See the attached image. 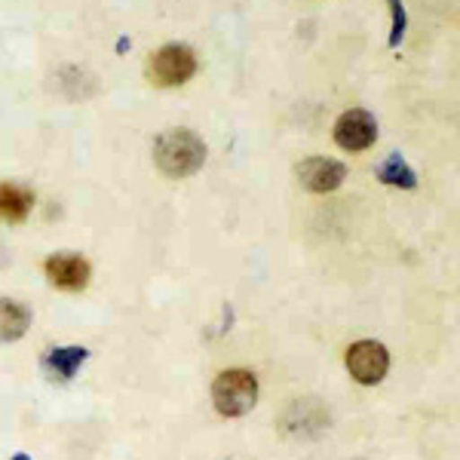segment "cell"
I'll use <instances>...</instances> for the list:
<instances>
[{"instance_id":"cell-8","label":"cell","mask_w":460,"mask_h":460,"mask_svg":"<svg viewBox=\"0 0 460 460\" xmlns=\"http://www.w3.org/2000/svg\"><path fill=\"white\" fill-rule=\"evenodd\" d=\"M34 203V194L22 184H10L4 181L0 184V218L10 221V225H19V221L28 218Z\"/></svg>"},{"instance_id":"cell-10","label":"cell","mask_w":460,"mask_h":460,"mask_svg":"<svg viewBox=\"0 0 460 460\" xmlns=\"http://www.w3.org/2000/svg\"><path fill=\"white\" fill-rule=\"evenodd\" d=\"M86 350L84 347H58V350H53L47 356V366L49 372H53L56 377H62V381H71L74 375H77V368L86 362Z\"/></svg>"},{"instance_id":"cell-11","label":"cell","mask_w":460,"mask_h":460,"mask_svg":"<svg viewBox=\"0 0 460 460\" xmlns=\"http://www.w3.org/2000/svg\"><path fill=\"white\" fill-rule=\"evenodd\" d=\"M377 178H381L384 184H393V188H405L411 190L414 184H418V175H414V169L408 166V163L399 157V154H390L387 160L377 166Z\"/></svg>"},{"instance_id":"cell-1","label":"cell","mask_w":460,"mask_h":460,"mask_svg":"<svg viewBox=\"0 0 460 460\" xmlns=\"http://www.w3.org/2000/svg\"><path fill=\"white\" fill-rule=\"evenodd\" d=\"M154 160L169 178L194 175L206 163V145L190 129H169L154 145Z\"/></svg>"},{"instance_id":"cell-12","label":"cell","mask_w":460,"mask_h":460,"mask_svg":"<svg viewBox=\"0 0 460 460\" xmlns=\"http://www.w3.org/2000/svg\"><path fill=\"white\" fill-rule=\"evenodd\" d=\"M387 4H390V10H393L390 47H399V43H402V37H405V25H408V19H405V6H402V0H387Z\"/></svg>"},{"instance_id":"cell-5","label":"cell","mask_w":460,"mask_h":460,"mask_svg":"<svg viewBox=\"0 0 460 460\" xmlns=\"http://www.w3.org/2000/svg\"><path fill=\"white\" fill-rule=\"evenodd\" d=\"M377 138V123L368 111H347L341 114V120L335 123V142L344 151H366L372 147Z\"/></svg>"},{"instance_id":"cell-13","label":"cell","mask_w":460,"mask_h":460,"mask_svg":"<svg viewBox=\"0 0 460 460\" xmlns=\"http://www.w3.org/2000/svg\"><path fill=\"white\" fill-rule=\"evenodd\" d=\"M16 460H28V457H22V455H19V457H16Z\"/></svg>"},{"instance_id":"cell-9","label":"cell","mask_w":460,"mask_h":460,"mask_svg":"<svg viewBox=\"0 0 460 460\" xmlns=\"http://www.w3.org/2000/svg\"><path fill=\"white\" fill-rule=\"evenodd\" d=\"M31 325V314L19 301L0 298V341H19Z\"/></svg>"},{"instance_id":"cell-6","label":"cell","mask_w":460,"mask_h":460,"mask_svg":"<svg viewBox=\"0 0 460 460\" xmlns=\"http://www.w3.org/2000/svg\"><path fill=\"white\" fill-rule=\"evenodd\" d=\"M298 178L304 188L314 190V194H329V190L341 188V181L347 178V166L329 157H307L298 166Z\"/></svg>"},{"instance_id":"cell-4","label":"cell","mask_w":460,"mask_h":460,"mask_svg":"<svg viewBox=\"0 0 460 460\" xmlns=\"http://www.w3.org/2000/svg\"><path fill=\"white\" fill-rule=\"evenodd\" d=\"M347 368H350V375L359 384H366V387L381 384L390 368L387 347L377 344V341H356L350 350H347Z\"/></svg>"},{"instance_id":"cell-3","label":"cell","mask_w":460,"mask_h":460,"mask_svg":"<svg viewBox=\"0 0 460 460\" xmlns=\"http://www.w3.org/2000/svg\"><path fill=\"white\" fill-rule=\"evenodd\" d=\"M151 80L157 86H181L194 77L197 71V56L181 43H169L160 53L151 56Z\"/></svg>"},{"instance_id":"cell-2","label":"cell","mask_w":460,"mask_h":460,"mask_svg":"<svg viewBox=\"0 0 460 460\" xmlns=\"http://www.w3.org/2000/svg\"><path fill=\"white\" fill-rule=\"evenodd\" d=\"M212 402L225 418H243L258 402V381L246 368L221 372L212 384Z\"/></svg>"},{"instance_id":"cell-7","label":"cell","mask_w":460,"mask_h":460,"mask_svg":"<svg viewBox=\"0 0 460 460\" xmlns=\"http://www.w3.org/2000/svg\"><path fill=\"white\" fill-rule=\"evenodd\" d=\"M47 277L49 283L65 288V292H80L89 283V264L74 252H58L47 261Z\"/></svg>"}]
</instances>
